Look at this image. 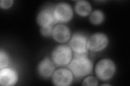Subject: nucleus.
<instances>
[{
	"label": "nucleus",
	"instance_id": "nucleus-1",
	"mask_svg": "<svg viewBox=\"0 0 130 86\" xmlns=\"http://www.w3.org/2000/svg\"><path fill=\"white\" fill-rule=\"evenodd\" d=\"M68 67L75 77L82 78L92 72L93 65L87 55H74Z\"/></svg>",
	"mask_w": 130,
	"mask_h": 86
},
{
	"label": "nucleus",
	"instance_id": "nucleus-2",
	"mask_svg": "<svg viewBox=\"0 0 130 86\" xmlns=\"http://www.w3.org/2000/svg\"><path fill=\"white\" fill-rule=\"evenodd\" d=\"M51 56L52 60L57 66H66L72 60V51L70 46L60 45L53 50Z\"/></svg>",
	"mask_w": 130,
	"mask_h": 86
},
{
	"label": "nucleus",
	"instance_id": "nucleus-3",
	"mask_svg": "<svg viewBox=\"0 0 130 86\" xmlns=\"http://www.w3.org/2000/svg\"><path fill=\"white\" fill-rule=\"evenodd\" d=\"M95 72L97 77L100 80H109L116 72L115 64L109 59L101 60L96 65Z\"/></svg>",
	"mask_w": 130,
	"mask_h": 86
},
{
	"label": "nucleus",
	"instance_id": "nucleus-4",
	"mask_svg": "<svg viewBox=\"0 0 130 86\" xmlns=\"http://www.w3.org/2000/svg\"><path fill=\"white\" fill-rule=\"evenodd\" d=\"M86 37L81 33H75L70 39V47L74 55H87L88 48Z\"/></svg>",
	"mask_w": 130,
	"mask_h": 86
},
{
	"label": "nucleus",
	"instance_id": "nucleus-5",
	"mask_svg": "<svg viewBox=\"0 0 130 86\" xmlns=\"http://www.w3.org/2000/svg\"><path fill=\"white\" fill-rule=\"evenodd\" d=\"M54 16L56 22L67 23L70 22L73 16L71 6L67 3H60L54 8Z\"/></svg>",
	"mask_w": 130,
	"mask_h": 86
},
{
	"label": "nucleus",
	"instance_id": "nucleus-6",
	"mask_svg": "<svg viewBox=\"0 0 130 86\" xmlns=\"http://www.w3.org/2000/svg\"><path fill=\"white\" fill-rule=\"evenodd\" d=\"M108 44V38L103 33H96L92 35L87 40L88 50L93 52H100L106 47Z\"/></svg>",
	"mask_w": 130,
	"mask_h": 86
},
{
	"label": "nucleus",
	"instance_id": "nucleus-7",
	"mask_svg": "<svg viewBox=\"0 0 130 86\" xmlns=\"http://www.w3.org/2000/svg\"><path fill=\"white\" fill-rule=\"evenodd\" d=\"M73 74L67 68H60L54 71L52 75V81L55 85L68 86L73 81Z\"/></svg>",
	"mask_w": 130,
	"mask_h": 86
},
{
	"label": "nucleus",
	"instance_id": "nucleus-8",
	"mask_svg": "<svg viewBox=\"0 0 130 86\" xmlns=\"http://www.w3.org/2000/svg\"><path fill=\"white\" fill-rule=\"evenodd\" d=\"M53 11L54 8L48 7L39 12L36 20L41 27H53L57 23L54 17Z\"/></svg>",
	"mask_w": 130,
	"mask_h": 86
},
{
	"label": "nucleus",
	"instance_id": "nucleus-9",
	"mask_svg": "<svg viewBox=\"0 0 130 86\" xmlns=\"http://www.w3.org/2000/svg\"><path fill=\"white\" fill-rule=\"evenodd\" d=\"M18 74L14 69L5 68L0 71V84L4 86L14 85L17 83Z\"/></svg>",
	"mask_w": 130,
	"mask_h": 86
},
{
	"label": "nucleus",
	"instance_id": "nucleus-10",
	"mask_svg": "<svg viewBox=\"0 0 130 86\" xmlns=\"http://www.w3.org/2000/svg\"><path fill=\"white\" fill-rule=\"evenodd\" d=\"M52 35L56 42L63 43L70 39L71 31L67 26L59 24L53 28Z\"/></svg>",
	"mask_w": 130,
	"mask_h": 86
},
{
	"label": "nucleus",
	"instance_id": "nucleus-11",
	"mask_svg": "<svg viewBox=\"0 0 130 86\" xmlns=\"http://www.w3.org/2000/svg\"><path fill=\"white\" fill-rule=\"evenodd\" d=\"M55 71L54 63L52 59L46 57L39 63L38 66V72L43 78L50 77Z\"/></svg>",
	"mask_w": 130,
	"mask_h": 86
},
{
	"label": "nucleus",
	"instance_id": "nucleus-12",
	"mask_svg": "<svg viewBox=\"0 0 130 86\" xmlns=\"http://www.w3.org/2000/svg\"><path fill=\"white\" fill-rule=\"evenodd\" d=\"M75 10L77 14L83 17H86L91 14L92 6L86 1H78L75 5Z\"/></svg>",
	"mask_w": 130,
	"mask_h": 86
},
{
	"label": "nucleus",
	"instance_id": "nucleus-13",
	"mask_svg": "<svg viewBox=\"0 0 130 86\" xmlns=\"http://www.w3.org/2000/svg\"><path fill=\"white\" fill-rule=\"evenodd\" d=\"M104 19V15L102 11L99 10H94L92 13L89 17L90 22L94 25H98V24L103 23Z\"/></svg>",
	"mask_w": 130,
	"mask_h": 86
},
{
	"label": "nucleus",
	"instance_id": "nucleus-14",
	"mask_svg": "<svg viewBox=\"0 0 130 86\" xmlns=\"http://www.w3.org/2000/svg\"><path fill=\"white\" fill-rule=\"evenodd\" d=\"M9 64V59L5 52L1 50L0 52V68H6Z\"/></svg>",
	"mask_w": 130,
	"mask_h": 86
},
{
	"label": "nucleus",
	"instance_id": "nucleus-15",
	"mask_svg": "<svg viewBox=\"0 0 130 86\" xmlns=\"http://www.w3.org/2000/svg\"><path fill=\"white\" fill-rule=\"evenodd\" d=\"M84 85H98V81L95 77L93 76H88L85 78L82 83Z\"/></svg>",
	"mask_w": 130,
	"mask_h": 86
},
{
	"label": "nucleus",
	"instance_id": "nucleus-16",
	"mask_svg": "<svg viewBox=\"0 0 130 86\" xmlns=\"http://www.w3.org/2000/svg\"><path fill=\"white\" fill-rule=\"evenodd\" d=\"M53 27H41V34L44 37H50L52 34Z\"/></svg>",
	"mask_w": 130,
	"mask_h": 86
},
{
	"label": "nucleus",
	"instance_id": "nucleus-17",
	"mask_svg": "<svg viewBox=\"0 0 130 86\" xmlns=\"http://www.w3.org/2000/svg\"><path fill=\"white\" fill-rule=\"evenodd\" d=\"M13 0H2L0 2V6L3 9H8L13 5Z\"/></svg>",
	"mask_w": 130,
	"mask_h": 86
}]
</instances>
